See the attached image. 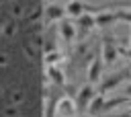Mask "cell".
Returning a JSON list of instances; mask_svg holds the SVG:
<instances>
[{"mask_svg": "<svg viewBox=\"0 0 131 117\" xmlns=\"http://www.w3.org/2000/svg\"><path fill=\"white\" fill-rule=\"evenodd\" d=\"M92 96H94V90L90 84H84L78 92V99H76V111H86L92 103Z\"/></svg>", "mask_w": 131, "mask_h": 117, "instance_id": "6da1fadb", "label": "cell"}, {"mask_svg": "<svg viewBox=\"0 0 131 117\" xmlns=\"http://www.w3.org/2000/svg\"><path fill=\"white\" fill-rule=\"evenodd\" d=\"M90 10H98V8H94V6H90V4H86V2H80V0H74V2H70L68 6H66V12L68 14H72V16H82L84 12H90Z\"/></svg>", "mask_w": 131, "mask_h": 117, "instance_id": "7a4b0ae2", "label": "cell"}, {"mask_svg": "<svg viewBox=\"0 0 131 117\" xmlns=\"http://www.w3.org/2000/svg\"><path fill=\"white\" fill-rule=\"evenodd\" d=\"M88 78H90V82H96V80L100 78V57H96V60L92 62V66H90V70H88Z\"/></svg>", "mask_w": 131, "mask_h": 117, "instance_id": "3957f363", "label": "cell"}, {"mask_svg": "<svg viewBox=\"0 0 131 117\" xmlns=\"http://www.w3.org/2000/svg\"><path fill=\"white\" fill-rule=\"evenodd\" d=\"M125 103H127L125 96H121V99H111V101H104V103H102V109H100V111H108V109L119 107V105H125Z\"/></svg>", "mask_w": 131, "mask_h": 117, "instance_id": "277c9868", "label": "cell"}, {"mask_svg": "<svg viewBox=\"0 0 131 117\" xmlns=\"http://www.w3.org/2000/svg\"><path fill=\"white\" fill-rule=\"evenodd\" d=\"M94 21H96V25H111L113 21H117V12H113V14L111 12L108 14H98Z\"/></svg>", "mask_w": 131, "mask_h": 117, "instance_id": "5b68a950", "label": "cell"}, {"mask_svg": "<svg viewBox=\"0 0 131 117\" xmlns=\"http://www.w3.org/2000/svg\"><path fill=\"white\" fill-rule=\"evenodd\" d=\"M102 103H104V99H102V94H98V96H94V99H92V103H90V107H88V111H90V113H98V111L102 109Z\"/></svg>", "mask_w": 131, "mask_h": 117, "instance_id": "8992f818", "label": "cell"}, {"mask_svg": "<svg viewBox=\"0 0 131 117\" xmlns=\"http://www.w3.org/2000/svg\"><path fill=\"white\" fill-rule=\"evenodd\" d=\"M76 21H78L80 27H92V25H96V21H94L90 14H82V16H78Z\"/></svg>", "mask_w": 131, "mask_h": 117, "instance_id": "52a82bcc", "label": "cell"}, {"mask_svg": "<svg viewBox=\"0 0 131 117\" xmlns=\"http://www.w3.org/2000/svg\"><path fill=\"white\" fill-rule=\"evenodd\" d=\"M61 14H63V8H59V6H49V8H47V16H49L51 21L59 18Z\"/></svg>", "mask_w": 131, "mask_h": 117, "instance_id": "ba28073f", "label": "cell"}, {"mask_svg": "<svg viewBox=\"0 0 131 117\" xmlns=\"http://www.w3.org/2000/svg\"><path fill=\"white\" fill-rule=\"evenodd\" d=\"M104 57H106V62H113V60H115V49H113V45L106 43V41H104Z\"/></svg>", "mask_w": 131, "mask_h": 117, "instance_id": "9c48e42d", "label": "cell"}, {"mask_svg": "<svg viewBox=\"0 0 131 117\" xmlns=\"http://www.w3.org/2000/svg\"><path fill=\"white\" fill-rule=\"evenodd\" d=\"M61 33H63L66 41H72V25H70V23H63V25H61Z\"/></svg>", "mask_w": 131, "mask_h": 117, "instance_id": "30bf717a", "label": "cell"}, {"mask_svg": "<svg viewBox=\"0 0 131 117\" xmlns=\"http://www.w3.org/2000/svg\"><path fill=\"white\" fill-rule=\"evenodd\" d=\"M49 74H51V78H53V82H57V84H63V78H61V74L57 72V70H49Z\"/></svg>", "mask_w": 131, "mask_h": 117, "instance_id": "8fae6325", "label": "cell"}, {"mask_svg": "<svg viewBox=\"0 0 131 117\" xmlns=\"http://www.w3.org/2000/svg\"><path fill=\"white\" fill-rule=\"evenodd\" d=\"M117 21H127V23H131V10H127V12H117Z\"/></svg>", "mask_w": 131, "mask_h": 117, "instance_id": "7c38bea8", "label": "cell"}, {"mask_svg": "<svg viewBox=\"0 0 131 117\" xmlns=\"http://www.w3.org/2000/svg\"><path fill=\"white\" fill-rule=\"evenodd\" d=\"M53 107H55V101L51 99V101H49V111H47V117H53Z\"/></svg>", "mask_w": 131, "mask_h": 117, "instance_id": "4fadbf2b", "label": "cell"}, {"mask_svg": "<svg viewBox=\"0 0 131 117\" xmlns=\"http://www.w3.org/2000/svg\"><path fill=\"white\" fill-rule=\"evenodd\" d=\"M127 94H129V96H131V84H129V86H127Z\"/></svg>", "mask_w": 131, "mask_h": 117, "instance_id": "5bb4252c", "label": "cell"}]
</instances>
